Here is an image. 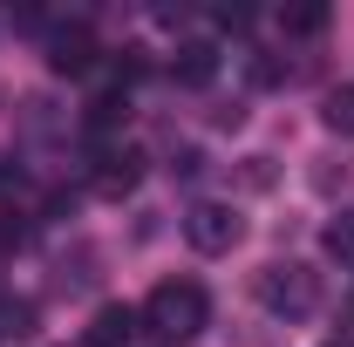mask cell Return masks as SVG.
Returning a JSON list of instances; mask_svg holds the SVG:
<instances>
[{
  "label": "cell",
  "mask_w": 354,
  "mask_h": 347,
  "mask_svg": "<svg viewBox=\"0 0 354 347\" xmlns=\"http://www.w3.org/2000/svg\"><path fill=\"white\" fill-rule=\"evenodd\" d=\"M205 320H212V293L198 279H157L143 300V327L157 341H191V334H205Z\"/></svg>",
  "instance_id": "cell-1"
},
{
  "label": "cell",
  "mask_w": 354,
  "mask_h": 347,
  "mask_svg": "<svg viewBox=\"0 0 354 347\" xmlns=\"http://www.w3.org/2000/svg\"><path fill=\"white\" fill-rule=\"evenodd\" d=\"M259 306L266 313H279V320H307L313 306H320V272L300 259H279L259 272Z\"/></svg>",
  "instance_id": "cell-2"
},
{
  "label": "cell",
  "mask_w": 354,
  "mask_h": 347,
  "mask_svg": "<svg viewBox=\"0 0 354 347\" xmlns=\"http://www.w3.org/2000/svg\"><path fill=\"white\" fill-rule=\"evenodd\" d=\"M184 238H191V252L218 259V252H232L245 238V218L232 212V205H218V198H205V205H191V218H184Z\"/></svg>",
  "instance_id": "cell-3"
},
{
  "label": "cell",
  "mask_w": 354,
  "mask_h": 347,
  "mask_svg": "<svg viewBox=\"0 0 354 347\" xmlns=\"http://www.w3.org/2000/svg\"><path fill=\"white\" fill-rule=\"evenodd\" d=\"M136 334H143V313L123 306V300H109V306H95V313H88L82 347H136Z\"/></svg>",
  "instance_id": "cell-4"
},
{
  "label": "cell",
  "mask_w": 354,
  "mask_h": 347,
  "mask_svg": "<svg viewBox=\"0 0 354 347\" xmlns=\"http://www.w3.org/2000/svg\"><path fill=\"white\" fill-rule=\"evenodd\" d=\"M95 191L102 198H130L136 191V177H143V157H136L130 143H109V150H95Z\"/></svg>",
  "instance_id": "cell-5"
},
{
  "label": "cell",
  "mask_w": 354,
  "mask_h": 347,
  "mask_svg": "<svg viewBox=\"0 0 354 347\" xmlns=\"http://www.w3.org/2000/svg\"><path fill=\"white\" fill-rule=\"evenodd\" d=\"M48 68H55V75H88V68H95V41H88V28L55 35V41H48Z\"/></svg>",
  "instance_id": "cell-6"
},
{
  "label": "cell",
  "mask_w": 354,
  "mask_h": 347,
  "mask_svg": "<svg viewBox=\"0 0 354 347\" xmlns=\"http://www.w3.org/2000/svg\"><path fill=\"white\" fill-rule=\"evenodd\" d=\"M171 75H177L184 88H205L212 75H218V48H212V41H184V48L171 55Z\"/></svg>",
  "instance_id": "cell-7"
},
{
  "label": "cell",
  "mask_w": 354,
  "mask_h": 347,
  "mask_svg": "<svg viewBox=\"0 0 354 347\" xmlns=\"http://www.w3.org/2000/svg\"><path fill=\"white\" fill-rule=\"evenodd\" d=\"M320 245H327V259L354 265V205H348V212H334V218H327V232H320Z\"/></svg>",
  "instance_id": "cell-8"
},
{
  "label": "cell",
  "mask_w": 354,
  "mask_h": 347,
  "mask_svg": "<svg viewBox=\"0 0 354 347\" xmlns=\"http://www.w3.org/2000/svg\"><path fill=\"white\" fill-rule=\"evenodd\" d=\"M279 28L307 41V35H320V28H327V7H320V0H293V7H279Z\"/></svg>",
  "instance_id": "cell-9"
},
{
  "label": "cell",
  "mask_w": 354,
  "mask_h": 347,
  "mask_svg": "<svg viewBox=\"0 0 354 347\" xmlns=\"http://www.w3.org/2000/svg\"><path fill=\"white\" fill-rule=\"evenodd\" d=\"M320 123L334 136H354V82L348 88H327V102H320Z\"/></svg>",
  "instance_id": "cell-10"
},
{
  "label": "cell",
  "mask_w": 354,
  "mask_h": 347,
  "mask_svg": "<svg viewBox=\"0 0 354 347\" xmlns=\"http://www.w3.org/2000/svg\"><path fill=\"white\" fill-rule=\"evenodd\" d=\"M21 334H35V306L28 300H0V341H21Z\"/></svg>",
  "instance_id": "cell-11"
},
{
  "label": "cell",
  "mask_w": 354,
  "mask_h": 347,
  "mask_svg": "<svg viewBox=\"0 0 354 347\" xmlns=\"http://www.w3.org/2000/svg\"><path fill=\"white\" fill-rule=\"evenodd\" d=\"M21 191H28V171H21L14 157H0V205H7V198H21Z\"/></svg>",
  "instance_id": "cell-12"
},
{
  "label": "cell",
  "mask_w": 354,
  "mask_h": 347,
  "mask_svg": "<svg viewBox=\"0 0 354 347\" xmlns=\"http://www.w3.org/2000/svg\"><path fill=\"white\" fill-rule=\"evenodd\" d=\"M245 191H272V157H245Z\"/></svg>",
  "instance_id": "cell-13"
}]
</instances>
